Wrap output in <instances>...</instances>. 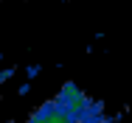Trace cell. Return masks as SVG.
Here are the masks:
<instances>
[{"label": "cell", "mask_w": 132, "mask_h": 123, "mask_svg": "<svg viewBox=\"0 0 132 123\" xmlns=\"http://www.w3.org/2000/svg\"><path fill=\"white\" fill-rule=\"evenodd\" d=\"M14 75V67H6V70H0V81H6V78H11Z\"/></svg>", "instance_id": "1"}]
</instances>
